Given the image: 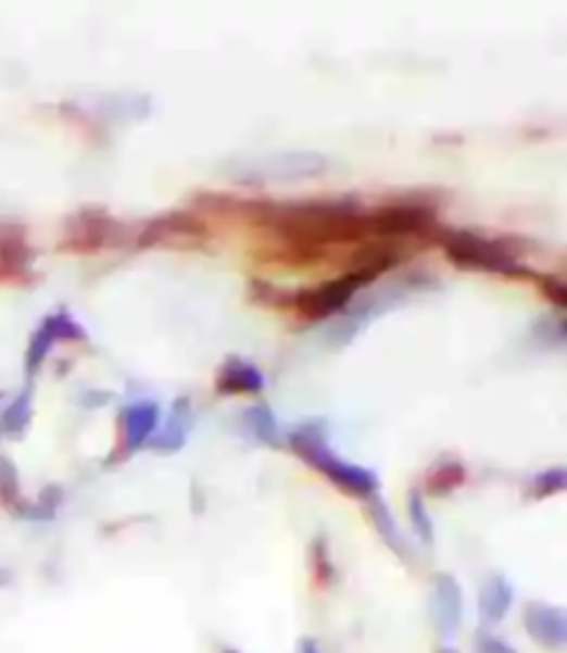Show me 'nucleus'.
<instances>
[{"instance_id":"obj_5","label":"nucleus","mask_w":567,"mask_h":653,"mask_svg":"<svg viewBox=\"0 0 567 653\" xmlns=\"http://www.w3.org/2000/svg\"><path fill=\"white\" fill-rule=\"evenodd\" d=\"M73 105H78L80 114L100 120V123H139L150 114V105L153 100L147 95H134V92H109V95H84V98L75 100Z\"/></svg>"},{"instance_id":"obj_16","label":"nucleus","mask_w":567,"mask_h":653,"mask_svg":"<svg viewBox=\"0 0 567 653\" xmlns=\"http://www.w3.org/2000/svg\"><path fill=\"white\" fill-rule=\"evenodd\" d=\"M368 515H371V524L374 529H377L379 538H382V543L388 545L399 560H407V540H404L396 518L391 515V510L385 507V501L379 499V495L368 499Z\"/></svg>"},{"instance_id":"obj_24","label":"nucleus","mask_w":567,"mask_h":653,"mask_svg":"<svg viewBox=\"0 0 567 653\" xmlns=\"http://www.w3.org/2000/svg\"><path fill=\"white\" fill-rule=\"evenodd\" d=\"M474 653H518V648L509 645L504 637L493 635V631H476Z\"/></svg>"},{"instance_id":"obj_3","label":"nucleus","mask_w":567,"mask_h":653,"mask_svg":"<svg viewBox=\"0 0 567 653\" xmlns=\"http://www.w3.org/2000/svg\"><path fill=\"white\" fill-rule=\"evenodd\" d=\"M438 241L445 255H449V261L457 263V266H465V269H482L509 277H534V272H529L524 263H518V258L513 252L504 250L495 241L476 236V233L443 230L438 236Z\"/></svg>"},{"instance_id":"obj_28","label":"nucleus","mask_w":567,"mask_h":653,"mask_svg":"<svg viewBox=\"0 0 567 653\" xmlns=\"http://www.w3.org/2000/svg\"><path fill=\"white\" fill-rule=\"evenodd\" d=\"M225 653H238V651H225Z\"/></svg>"},{"instance_id":"obj_26","label":"nucleus","mask_w":567,"mask_h":653,"mask_svg":"<svg viewBox=\"0 0 567 653\" xmlns=\"http://www.w3.org/2000/svg\"><path fill=\"white\" fill-rule=\"evenodd\" d=\"M297 653H322V648H318V642L313 640V637H302V640L297 642Z\"/></svg>"},{"instance_id":"obj_7","label":"nucleus","mask_w":567,"mask_h":653,"mask_svg":"<svg viewBox=\"0 0 567 653\" xmlns=\"http://www.w3.org/2000/svg\"><path fill=\"white\" fill-rule=\"evenodd\" d=\"M371 236H424L432 230L434 214L421 205H385L366 214Z\"/></svg>"},{"instance_id":"obj_18","label":"nucleus","mask_w":567,"mask_h":653,"mask_svg":"<svg viewBox=\"0 0 567 653\" xmlns=\"http://www.w3.org/2000/svg\"><path fill=\"white\" fill-rule=\"evenodd\" d=\"M465 482V465L459 460H440L427 474V493L429 495H449Z\"/></svg>"},{"instance_id":"obj_6","label":"nucleus","mask_w":567,"mask_h":653,"mask_svg":"<svg viewBox=\"0 0 567 653\" xmlns=\"http://www.w3.org/2000/svg\"><path fill=\"white\" fill-rule=\"evenodd\" d=\"M86 330L70 316L67 311L50 313V316L42 318L37 330H34L32 341H28V352H25V372L37 374L39 366L45 363V357L50 354V349L55 347L59 341H84Z\"/></svg>"},{"instance_id":"obj_25","label":"nucleus","mask_w":567,"mask_h":653,"mask_svg":"<svg viewBox=\"0 0 567 653\" xmlns=\"http://www.w3.org/2000/svg\"><path fill=\"white\" fill-rule=\"evenodd\" d=\"M540 282H543V293H551V300H554L556 307L565 305V286H562V280H554V277H540Z\"/></svg>"},{"instance_id":"obj_8","label":"nucleus","mask_w":567,"mask_h":653,"mask_svg":"<svg viewBox=\"0 0 567 653\" xmlns=\"http://www.w3.org/2000/svg\"><path fill=\"white\" fill-rule=\"evenodd\" d=\"M524 629L529 640L545 651H562L567 645V615L562 606L529 601L524 610Z\"/></svg>"},{"instance_id":"obj_12","label":"nucleus","mask_w":567,"mask_h":653,"mask_svg":"<svg viewBox=\"0 0 567 653\" xmlns=\"http://www.w3.org/2000/svg\"><path fill=\"white\" fill-rule=\"evenodd\" d=\"M266 388L261 368L252 366L244 357H227L225 366L216 377V391L232 397V393H261Z\"/></svg>"},{"instance_id":"obj_22","label":"nucleus","mask_w":567,"mask_h":653,"mask_svg":"<svg viewBox=\"0 0 567 653\" xmlns=\"http://www.w3.org/2000/svg\"><path fill=\"white\" fill-rule=\"evenodd\" d=\"M565 485H567L565 468H549L531 479V495H534V499H551V495L562 493Z\"/></svg>"},{"instance_id":"obj_15","label":"nucleus","mask_w":567,"mask_h":653,"mask_svg":"<svg viewBox=\"0 0 567 653\" xmlns=\"http://www.w3.org/2000/svg\"><path fill=\"white\" fill-rule=\"evenodd\" d=\"M515 604V587L501 574H490L479 590V612L488 623H499L509 615Z\"/></svg>"},{"instance_id":"obj_20","label":"nucleus","mask_w":567,"mask_h":653,"mask_svg":"<svg viewBox=\"0 0 567 653\" xmlns=\"http://www.w3.org/2000/svg\"><path fill=\"white\" fill-rule=\"evenodd\" d=\"M28 424H32V391H23L9 404L7 413L0 415V432L17 438V435L25 432Z\"/></svg>"},{"instance_id":"obj_21","label":"nucleus","mask_w":567,"mask_h":653,"mask_svg":"<svg viewBox=\"0 0 567 653\" xmlns=\"http://www.w3.org/2000/svg\"><path fill=\"white\" fill-rule=\"evenodd\" d=\"M0 501L7 504L12 513H17L20 507H23V495H20V477H17V468H14L12 463H9L3 454H0Z\"/></svg>"},{"instance_id":"obj_13","label":"nucleus","mask_w":567,"mask_h":653,"mask_svg":"<svg viewBox=\"0 0 567 653\" xmlns=\"http://www.w3.org/2000/svg\"><path fill=\"white\" fill-rule=\"evenodd\" d=\"M191 418H194V415H191V402L186 397H180L175 404H172L166 427L159 429L147 447L155 449V452H169V454L180 452V449L186 447V438H189Z\"/></svg>"},{"instance_id":"obj_19","label":"nucleus","mask_w":567,"mask_h":653,"mask_svg":"<svg viewBox=\"0 0 567 653\" xmlns=\"http://www.w3.org/2000/svg\"><path fill=\"white\" fill-rule=\"evenodd\" d=\"M407 515H410L413 535L418 538V543H421L424 549H432L434 524H432V515H429V510H427V501H424V490L415 488L407 493Z\"/></svg>"},{"instance_id":"obj_2","label":"nucleus","mask_w":567,"mask_h":653,"mask_svg":"<svg viewBox=\"0 0 567 653\" xmlns=\"http://www.w3.org/2000/svg\"><path fill=\"white\" fill-rule=\"evenodd\" d=\"M324 169H327V159L316 150H282V153L257 155V159L232 161L225 166L227 177L247 186L300 184L307 177H318Z\"/></svg>"},{"instance_id":"obj_4","label":"nucleus","mask_w":567,"mask_h":653,"mask_svg":"<svg viewBox=\"0 0 567 653\" xmlns=\"http://www.w3.org/2000/svg\"><path fill=\"white\" fill-rule=\"evenodd\" d=\"M377 277L379 272L374 269H352L338 277V280L322 282V286L300 291L293 307L305 318H313V322L330 318L336 316V313H341L346 305H352V300L361 293V288H366L368 282H374Z\"/></svg>"},{"instance_id":"obj_17","label":"nucleus","mask_w":567,"mask_h":653,"mask_svg":"<svg viewBox=\"0 0 567 653\" xmlns=\"http://www.w3.org/2000/svg\"><path fill=\"white\" fill-rule=\"evenodd\" d=\"M241 427L257 443H268V447H280V427L268 404H252L241 413Z\"/></svg>"},{"instance_id":"obj_1","label":"nucleus","mask_w":567,"mask_h":653,"mask_svg":"<svg viewBox=\"0 0 567 653\" xmlns=\"http://www.w3.org/2000/svg\"><path fill=\"white\" fill-rule=\"evenodd\" d=\"M291 449L305 460L311 468H316L318 474L330 479L338 490L343 493L354 495V499H374L379 495V477L374 470L363 468V465H354L349 460L338 457L330 447H327V440L322 438L316 427H300L293 429L291 438H288Z\"/></svg>"},{"instance_id":"obj_27","label":"nucleus","mask_w":567,"mask_h":653,"mask_svg":"<svg viewBox=\"0 0 567 653\" xmlns=\"http://www.w3.org/2000/svg\"><path fill=\"white\" fill-rule=\"evenodd\" d=\"M434 653H459V651H457V648H452V645H443V648H438Z\"/></svg>"},{"instance_id":"obj_10","label":"nucleus","mask_w":567,"mask_h":653,"mask_svg":"<svg viewBox=\"0 0 567 653\" xmlns=\"http://www.w3.org/2000/svg\"><path fill=\"white\" fill-rule=\"evenodd\" d=\"M463 587L452 574H434L432 579V623L440 637H454L463 626Z\"/></svg>"},{"instance_id":"obj_23","label":"nucleus","mask_w":567,"mask_h":653,"mask_svg":"<svg viewBox=\"0 0 567 653\" xmlns=\"http://www.w3.org/2000/svg\"><path fill=\"white\" fill-rule=\"evenodd\" d=\"M313 568H316V576L322 585H330L332 576H336V568H332L330 562V551H327V540L318 538L313 543Z\"/></svg>"},{"instance_id":"obj_9","label":"nucleus","mask_w":567,"mask_h":653,"mask_svg":"<svg viewBox=\"0 0 567 653\" xmlns=\"http://www.w3.org/2000/svg\"><path fill=\"white\" fill-rule=\"evenodd\" d=\"M119 236H123L119 222H114L103 211H84L67 222V247L73 250H100V247L116 244Z\"/></svg>"},{"instance_id":"obj_11","label":"nucleus","mask_w":567,"mask_h":653,"mask_svg":"<svg viewBox=\"0 0 567 653\" xmlns=\"http://www.w3.org/2000/svg\"><path fill=\"white\" fill-rule=\"evenodd\" d=\"M119 418H123V440H119L116 457H130L139 449H144L153 440V435L159 432L161 410L155 402H136L128 404Z\"/></svg>"},{"instance_id":"obj_14","label":"nucleus","mask_w":567,"mask_h":653,"mask_svg":"<svg viewBox=\"0 0 567 653\" xmlns=\"http://www.w3.org/2000/svg\"><path fill=\"white\" fill-rule=\"evenodd\" d=\"M202 236H205V227H202L200 219H194V216L189 219V216L184 214H172V216H164V219H155L153 225L147 227V230L139 236V244L153 247L169 239L194 241V239H202Z\"/></svg>"}]
</instances>
